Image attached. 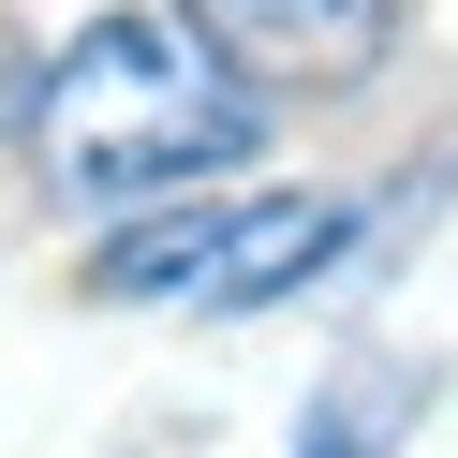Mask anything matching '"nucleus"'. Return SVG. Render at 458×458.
<instances>
[{"instance_id": "f257e3e1", "label": "nucleus", "mask_w": 458, "mask_h": 458, "mask_svg": "<svg viewBox=\"0 0 458 458\" xmlns=\"http://www.w3.org/2000/svg\"><path fill=\"white\" fill-rule=\"evenodd\" d=\"M267 148V89L192 30L178 0H104L74 45H45V89H30V163L60 208L119 222L163 208V192H208Z\"/></svg>"}, {"instance_id": "20e7f679", "label": "nucleus", "mask_w": 458, "mask_h": 458, "mask_svg": "<svg viewBox=\"0 0 458 458\" xmlns=\"http://www.w3.org/2000/svg\"><path fill=\"white\" fill-rule=\"evenodd\" d=\"M208 251H222V208H208V192H163V208H119V222H104V251L74 267V296H104V310H163V296H178L192 310Z\"/></svg>"}, {"instance_id": "423d86ee", "label": "nucleus", "mask_w": 458, "mask_h": 458, "mask_svg": "<svg viewBox=\"0 0 458 458\" xmlns=\"http://www.w3.org/2000/svg\"><path fill=\"white\" fill-rule=\"evenodd\" d=\"M30 89H45V45L15 30V15H0V163L30 148Z\"/></svg>"}, {"instance_id": "7ed1b4c3", "label": "nucleus", "mask_w": 458, "mask_h": 458, "mask_svg": "<svg viewBox=\"0 0 458 458\" xmlns=\"http://www.w3.org/2000/svg\"><path fill=\"white\" fill-rule=\"evenodd\" d=\"M355 192H251V208H222V251H208V281H192V310H281V296H310V281L355 251Z\"/></svg>"}, {"instance_id": "39448f33", "label": "nucleus", "mask_w": 458, "mask_h": 458, "mask_svg": "<svg viewBox=\"0 0 458 458\" xmlns=\"http://www.w3.org/2000/svg\"><path fill=\"white\" fill-rule=\"evenodd\" d=\"M428 414V355H355L296 399V458H399Z\"/></svg>"}, {"instance_id": "f03ea898", "label": "nucleus", "mask_w": 458, "mask_h": 458, "mask_svg": "<svg viewBox=\"0 0 458 458\" xmlns=\"http://www.w3.org/2000/svg\"><path fill=\"white\" fill-rule=\"evenodd\" d=\"M178 15H192L267 104H296V89H369V74L399 60V30H414V0H178Z\"/></svg>"}]
</instances>
